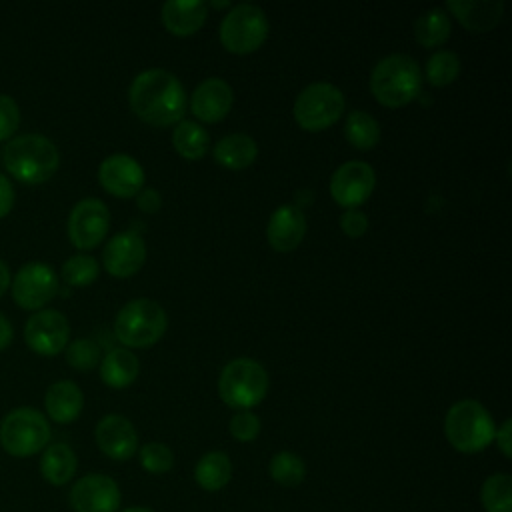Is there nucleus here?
<instances>
[{"label":"nucleus","mask_w":512,"mask_h":512,"mask_svg":"<svg viewBox=\"0 0 512 512\" xmlns=\"http://www.w3.org/2000/svg\"><path fill=\"white\" fill-rule=\"evenodd\" d=\"M98 360L100 348L90 338H76L66 346V362L80 372L92 370L98 364Z\"/></svg>","instance_id":"obj_35"},{"label":"nucleus","mask_w":512,"mask_h":512,"mask_svg":"<svg viewBox=\"0 0 512 512\" xmlns=\"http://www.w3.org/2000/svg\"><path fill=\"white\" fill-rule=\"evenodd\" d=\"M102 188L118 198H132L144 188V168L128 154H110L98 166Z\"/></svg>","instance_id":"obj_15"},{"label":"nucleus","mask_w":512,"mask_h":512,"mask_svg":"<svg viewBox=\"0 0 512 512\" xmlns=\"http://www.w3.org/2000/svg\"><path fill=\"white\" fill-rule=\"evenodd\" d=\"M110 228V212L98 198H82L68 216V238L78 250L96 248Z\"/></svg>","instance_id":"obj_11"},{"label":"nucleus","mask_w":512,"mask_h":512,"mask_svg":"<svg viewBox=\"0 0 512 512\" xmlns=\"http://www.w3.org/2000/svg\"><path fill=\"white\" fill-rule=\"evenodd\" d=\"M258 156V144L252 136L234 132L220 138L214 146V160L230 170H242L250 166Z\"/></svg>","instance_id":"obj_24"},{"label":"nucleus","mask_w":512,"mask_h":512,"mask_svg":"<svg viewBox=\"0 0 512 512\" xmlns=\"http://www.w3.org/2000/svg\"><path fill=\"white\" fill-rule=\"evenodd\" d=\"M494 432V420L478 400H458L446 412L444 436L458 452L474 454L488 448L494 442Z\"/></svg>","instance_id":"obj_4"},{"label":"nucleus","mask_w":512,"mask_h":512,"mask_svg":"<svg viewBox=\"0 0 512 512\" xmlns=\"http://www.w3.org/2000/svg\"><path fill=\"white\" fill-rule=\"evenodd\" d=\"M44 406L48 416L58 424L74 422L84 406V394L72 380H56L44 394Z\"/></svg>","instance_id":"obj_22"},{"label":"nucleus","mask_w":512,"mask_h":512,"mask_svg":"<svg viewBox=\"0 0 512 512\" xmlns=\"http://www.w3.org/2000/svg\"><path fill=\"white\" fill-rule=\"evenodd\" d=\"M166 326L168 316L156 300L134 298L116 314L114 334L128 348H146L164 336Z\"/></svg>","instance_id":"obj_6"},{"label":"nucleus","mask_w":512,"mask_h":512,"mask_svg":"<svg viewBox=\"0 0 512 512\" xmlns=\"http://www.w3.org/2000/svg\"><path fill=\"white\" fill-rule=\"evenodd\" d=\"M340 228L350 238H360L368 230V216L362 210L350 208L340 216Z\"/></svg>","instance_id":"obj_38"},{"label":"nucleus","mask_w":512,"mask_h":512,"mask_svg":"<svg viewBox=\"0 0 512 512\" xmlns=\"http://www.w3.org/2000/svg\"><path fill=\"white\" fill-rule=\"evenodd\" d=\"M20 124V108L8 94H0V140L10 138Z\"/></svg>","instance_id":"obj_37"},{"label":"nucleus","mask_w":512,"mask_h":512,"mask_svg":"<svg viewBox=\"0 0 512 512\" xmlns=\"http://www.w3.org/2000/svg\"><path fill=\"white\" fill-rule=\"evenodd\" d=\"M232 478V462L226 452L212 450L200 456L194 468L196 484L206 492L222 490Z\"/></svg>","instance_id":"obj_26"},{"label":"nucleus","mask_w":512,"mask_h":512,"mask_svg":"<svg viewBox=\"0 0 512 512\" xmlns=\"http://www.w3.org/2000/svg\"><path fill=\"white\" fill-rule=\"evenodd\" d=\"M234 102V92L230 84L222 78H206L202 80L190 98L192 114L202 122H220L228 116Z\"/></svg>","instance_id":"obj_18"},{"label":"nucleus","mask_w":512,"mask_h":512,"mask_svg":"<svg viewBox=\"0 0 512 512\" xmlns=\"http://www.w3.org/2000/svg\"><path fill=\"white\" fill-rule=\"evenodd\" d=\"M260 418L250 412V410H238L232 418H230V424H228V430L232 434L234 440L238 442H252L258 438L260 434Z\"/></svg>","instance_id":"obj_36"},{"label":"nucleus","mask_w":512,"mask_h":512,"mask_svg":"<svg viewBox=\"0 0 512 512\" xmlns=\"http://www.w3.org/2000/svg\"><path fill=\"white\" fill-rule=\"evenodd\" d=\"M376 186L374 168L368 162L350 160L340 164L330 178V196L342 208L364 204Z\"/></svg>","instance_id":"obj_12"},{"label":"nucleus","mask_w":512,"mask_h":512,"mask_svg":"<svg viewBox=\"0 0 512 512\" xmlns=\"http://www.w3.org/2000/svg\"><path fill=\"white\" fill-rule=\"evenodd\" d=\"M8 284H10V270H8L6 262L0 260V296L8 290Z\"/></svg>","instance_id":"obj_43"},{"label":"nucleus","mask_w":512,"mask_h":512,"mask_svg":"<svg viewBox=\"0 0 512 512\" xmlns=\"http://www.w3.org/2000/svg\"><path fill=\"white\" fill-rule=\"evenodd\" d=\"M46 416L30 406L10 410L0 422V444L14 458H28L42 452L50 442Z\"/></svg>","instance_id":"obj_7"},{"label":"nucleus","mask_w":512,"mask_h":512,"mask_svg":"<svg viewBox=\"0 0 512 512\" xmlns=\"http://www.w3.org/2000/svg\"><path fill=\"white\" fill-rule=\"evenodd\" d=\"M446 8L470 32L492 30L504 12V4L500 0H450L446 2Z\"/></svg>","instance_id":"obj_20"},{"label":"nucleus","mask_w":512,"mask_h":512,"mask_svg":"<svg viewBox=\"0 0 512 512\" xmlns=\"http://www.w3.org/2000/svg\"><path fill=\"white\" fill-rule=\"evenodd\" d=\"M98 272H100V266L96 258L88 254H74L60 268L64 282L70 286H88L98 278Z\"/></svg>","instance_id":"obj_33"},{"label":"nucleus","mask_w":512,"mask_h":512,"mask_svg":"<svg viewBox=\"0 0 512 512\" xmlns=\"http://www.w3.org/2000/svg\"><path fill=\"white\" fill-rule=\"evenodd\" d=\"M268 18L256 4L242 2L230 8L220 22V42L232 54H248L268 38Z\"/></svg>","instance_id":"obj_8"},{"label":"nucleus","mask_w":512,"mask_h":512,"mask_svg":"<svg viewBox=\"0 0 512 512\" xmlns=\"http://www.w3.org/2000/svg\"><path fill=\"white\" fill-rule=\"evenodd\" d=\"M174 150L186 160H200L208 152L210 136L202 124L192 120H180L172 132Z\"/></svg>","instance_id":"obj_28"},{"label":"nucleus","mask_w":512,"mask_h":512,"mask_svg":"<svg viewBox=\"0 0 512 512\" xmlns=\"http://www.w3.org/2000/svg\"><path fill=\"white\" fill-rule=\"evenodd\" d=\"M306 234V218L302 208L294 204L278 206L266 226L268 244L276 252H290L294 250Z\"/></svg>","instance_id":"obj_19"},{"label":"nucleus","mask_w":512,"mask_h":512,"mask_svg":"<svg viewBox=\"0 0 512 512\" xmlns=\"http://www.w3.org/2000/svg\"><path fill=\"white\" fill-rule=\"evenodd\" d=\"M136 202H138V208L144 210V212H158L160 206H162V198L160 194L154 190V188H142L138 194H136Z\"/></svg>","instance_id":"obj_39"},{"label":"nucleus","mask_w":512,"mask_h":512,"mask_svg":"<svg viewBox=\"0 0 512 512\" xmlns=\"http://www.w3.org/2000/svg\"><path fill=\"white\" fill-rule=\"evenodd\" d=\"M346 140L358 148V150H372L380 142V124L378 120L364 112V110H352L346 116L344 124Z\"/></svg>","instance_id":"obj_29"},{"label":"nucleus","mask_w":512,"mask_h":512,"mask_svg":"<svg viewBox=\"0 0 512 512\" xmlns=\"http://www.w3.org/2000/svg\"><path fill=\"white\" fill-rule=\"evenodd\" d=\"M12 342V324L10 320L0 312V350H4Z\"/></svg>","instance_id":"obj_42"},{"label":"nucleus","mask_w":512,"mask_h":512,"mask_svg":"<svg viewBox=\"0 0 512 512\" xmlns=\"http://www.w3.org/2000/svg\"><path fill=\"white\" fill-rule=\"evenodd\" d=\"M140 370V362L128 348H112L100 362V378L110 388L130 386Z\"/></svg>","instance_id":"obj_25"},{"label":"nucleus","mask_w":512,"mask_h":512,"mask_svg":"<svg viewBox=\"0 0 512 512\" xmlns=\"http://www.w3.org/2000/svg\"><path fill=\"white\" fill-rule=\"evenodd\" d=\"M14 206V186L12 182L0 174V218H4Z\"/></svg>","instance_id":"obj_41"},{"label":"nucleus","mask_w":512,"mask_h":512,"mask_svg":"<svg viewBox=\"0 0 512 512\" xmlns=\"http://www.w3.org/2000/svg\"><path fill=\"white\" fill-rule=\"evenodd\" d=\"M100 452L112 460H128L138 452V434L134 424L122 414H106L94 430Z\"/></svg>","instance_id":"obj_17"},{"label":"nucleus","mask_w":512,"mask_h":512,"mask_svg":"<svg viewBox=\"0 0 512 512\" xmlns=\"http://www.w3.org/2000/svg\"><path fill=\"white\" fill-rule=\"evenodd\" d=\"M132 112L150 126H172L182 120L186 92L176 74L164 68L140 72L128 90Z\"/></svg>","instance_id":"obj_1"},{"label":"nucleus","mask_w":512,"mask_h":512,"mask_svg":"<svg viewBox=\"0 0 512 512\" xmlns=\"http://www.w3.org/2000/svg\"><path fill=\"white\" fill-rule=\"evenodd\" d=\"M270 478L284 488H296L306 478V464L304 460L290 450L276 452L268 464Z\"/></svg>","instance_id":"obj_31"},{"label":"nucleus","mask_w":512,"mask_h":512,"mask_svg":"<svg viewBox=\"0 0 512 512\" xmlns=\"http://www.w3.org/2000/svg\"><path fill=\"white\" fill-rule=\"evenodd\" d=\"M344 94L330 82H312L300 90L294 102V118L300 128L320 132L330 128L344 112Z\"/></svg>","instance_id":"obj_9"},{"label":"nucleus","mask_w":512,"mask_h":512,"mask_svg":"<svg viewBox=\"0 0 512 512\" xmlns=\"http://www.w3.org/2000/svg\"><path fill=\"white\" fill-rule=\"evenodd\" d=\"M208 16V6L200 0H168L162 6L160 18L170 34L190 36L198 32Z\"/></svg>","instance_id":"obj_21"},{"label":"nucleus","mask_w":512,"mask_h":512,"mask_svg":"<svg viewBox=\"0 0 512 512\" xmlns=\"http://www.w3.org/2000/svg\"><path fill=\"white\" fill-rule=\"evenodd\" d=\"M120 500L116 480L98 472L78 478L68 494L74 512H118Z\"/></svg>","instance_id":"obj_14"},{"label":"nucleus","mask_w":512,"mask_h":512,"mask_svg":"<svg viewBox=\"0 0 512 512\" xmlns=\"http://www.w3.org/2000/svg\"><path fill=\"white\" fill-rule=\"evenodd\" d=\"M450 30V18L442 8H428L414 22V38L424 48H436L444 44L450 36Z\"/></svg>","instance_id":"obj_27"},{"label":"nucleus","mask_w":512,"mask_h":512,"mask_svg":"<svg viewBox=\"0 0 512 512\" xmlns=\"http://www.w3.org/2000/svg\"><path fill=\"white\" fill-rule=\"evenodd\" d=\"M2 160L10 176L24 184H40L54 176L60 164L56 144L36 132L20 134L2 148Z\"/></svg>","instance_id":"obj_2"},{"label":"nucleus","mask_w":512,"mask_h":512,"mask_svg":"<svg viewBox=\"0 0 512 512\" xmlns=\"http://www.w3.org/2000/svg\"><path fill=\"white\" fill-rule=\"evenodd\" d=\"M122 512H154V510L144 508V506H128V508H124Z\"/></svg>","instance_id":"obj_44"},{"label":"nucleus","mask_w":512,"mask_h":512,"mask_svg":"<svg viewBox=\"0 0 512 512\" xmlns=\"http://www.w3.org/2000/svg\"><path fill=\"white\" fill-rule=\"evenodd\" d=\"M512 422L510 420H504L500 428H496L494 432V440H496V446L500 448V452L504 454V458H510L512 456Z\"/></svg>","instance_id":"obj_40"},{"label":"nucleus","mask_w":512,"mask_h":512,"mask_svg":"<svg viewBox=\"0 0 512 512\" xmlns=\"http://www.w3.org/2000/svg\"><path fill=\"white\" fill-rule=\"evenodd\" d=\"M68 338L70 324L58 310L44 308L26 320L24 340L40 356H56L68 346Z\"/></svg>","instance_id":"obj_13"},{"label":"nucleus","mask_w":512,"mask_h":512,"mask_svg":"<svg viewBox=\"0 0 512 512\" xmlns=\"http://www.w3.org/2000/svg\"><path fill=\"white\" fill-rule=\"evenodd\" d=\"M460 74V58L452 50H438L426 62V80L432 86H448Z\"/></svg>","instance_id":"obj_32"},{"label":"nucleus","mask_w":512,"mask_h":512,"mask_svg":"<svg viewBox=\"0 0 512 512\" xmlns=\"http://www.w3.org/2000/svg\"><path fill=\"white\" fill-rule=\"evenodd\" d=\"M78 468V458L66 442L48 444L40 456V474L52 486L68 484Z\"/></svg>","instance_id":"obj_23"},{"label":"nucleus","mask_w":512,"mask_h":512,"mask_svg":"<svg viewBox=\"0 0 512 512\" xmlns=\"http://www.w3.org/2000/svg\"><path fill=\"white\" fill-rule=\"evenodd\" d=\"M422 88V72L418 62L408 54H388L380 58L370 74V90L374 98L388 108L412 102Z\"/></svg>","instance_id":"obj_3"},{"label":"nucleus","mask_w":512,"mask_h":512,"mask_svg":"<svg viewBox=\"0 0 512 512\" xmlns=\"http://www.w3.org/2000/svg\"><path fill=\"white\" fill-rule=\"evenodd\" d=\"M480 500L486 512H512V476L490 474L480 488Z\"/></svg>","instance_id":"obj_30"},{"label":"nucleus","mask_w":512,"mask_h":512,"mask_svg":"<svg viewBox=\"0 0 512 512\" xmlns=\"http://www.w3.org/2000/svg\"><path fill=\"white\" fill-rule=\"evenodd\" d=\"M268 392V372L252 358L230 360L218 376L220 400L234 410L258 406Z\"/></svg>","instance_id":"obj_5"},{"label":"nucleus","mask_w":512,"mask_h":512,"mask_svg":"<svg viewBox=\"0 0 512 512\" xmlns=\"http://www.w3.org/2000/svg\"><path fill=\"white\" fill-rule=\"evenodd\" d=\"M140 466L150 474H166L174 466V452L164 442H148L138 450Z\"/></svg>","instance_id":"obj_34"},{"label":"nucleus","mask_w":512,"mask_h":512,"mask_svg":"<svg viewBox=\"0 0 512 512\" xmlns=\"http://www.w3.org/2000/svg\"><path fill=\"white\" fill-rule=\"evenodd\" d=\"M58 292V276L46 262H26L12 280V298L24 310H42Z\"/></svg>","instance_id":"obj_10"},{"label":"nucleus","mask_w":512,"mask_h":512,"mask_svg":"<svg viewBox=\"0 0 512 512\" xmlns=\"http://www.w3.org/2000/svg\"><path fill=\"white\" fill-rule=\"evenodd\" d=\"M102 262L106 272L116 278L134 276L146 262V244L134 230L120 232L104 246Z\"/></svg>","instance_id":"obj_16"}]
</instances>
